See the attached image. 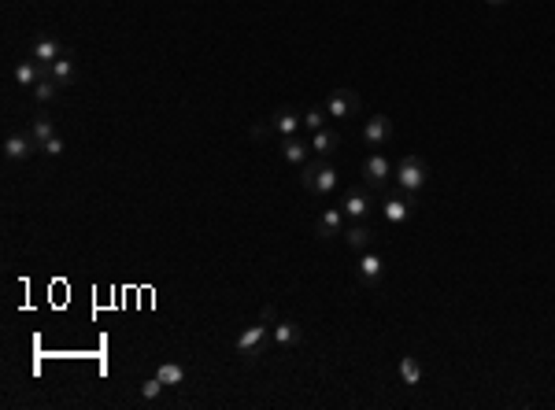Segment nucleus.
Listing matches in <instances>:
<instances>
[{
  "label": "nucleus",
  "mask_w": 555,
  "mask_h": 410,
  "mask_svg": "<svg viewBox=\"0 0 555 410\" xmlns=\"http://www.w3.org/2000/svg\"><path fill=\"white\" fill-rule=\"evenodd\" d=\"M300 185L308 188V193H315V196H326L330 188L337 185V170H333V163H326V159L318 155V159H311V163L304 167Z\"/></svg>",
  "instance_id": "f257e3e1"
},
{
  "label": "nucleus",
  "mask_w": 555,
  "mask_h": 410,
  "mask_svg": "<svg viewBox=\"0 0 555 410\" xmlns=\"http://www.w3.org/2000/svg\"><path fill=\"white\" fill-rule=\"evenodd\" d=\"M426 181H430V167L422 163L418 155H404V159H400V167H397V185L404 188V193H411V196H415Z\"/></svg>",
  "instance_id": "f03ea898"
},
{
  "label": "nucleus",
  "mask_w": 555,
  "mask_h": 410,
  "mask_svg": "<svg viewBox=\"0 0 555 410\" xmlns=\"http://www.w3.org/2000/svg\"><path fill=\"white\" fill-rule=\"evenodd\" d=\"M359 111V96L352 89H333L326 100V115L330 119H348V115Z\"/></svg>",
  "instance_id": "7ed1b4c3"
},
{
  "label": "nucleus",
  "mask_w": 555,
  "mask_h": 410,
  "mask_svg": "<svg viewBox=\"0 0 555 410\" xmlns=\"http://www.w3.org/2000/svg\"><path fill=\"white\" fill-rule=\"evenodd\" d=\"M341 207H344V218L363 222V218L370 214V207H374V196L367 193V188H348V196L341 200Z\"/></svg>",
  "instance_id": "20e7f679"
},
{
  "label": "nucleus",
  "mask_w": 555,
  "mask_h": 410,
  "mask_svg": "<svg viewBox=\"0 0 555 410\" xmlns=\"http://www.w3.org/2000/svg\"><path fill=\"white\" fill-rule=\"evenodd\" d=\"M263 340H267V318H263L259 326H248L237 340H233V351H237V355H256L263 347Z\"/></svg>",
  "instance_id": "39448f33"
},
{
  "label": "nucleus",
  "mask_w": 555,
  "mask_h": 410,
  "mask_svg": "<svg viewBox=\"0 0 555 410\" xmlns=\"http://www.w3.org/2000/svg\"><path fill=\"white\" fill-rule=\"evenodd\" d=\"M34 137H23V134H8L4 137V159L8 163H23V159H30L34 155Z\"/></svg>",
  "instance_id": "423d86ee"
},
{
  "label": "nucleus",
  "mask_w": 555,
  "mask_h": 410,
  "mask_svg": "<svg viewBox=\"0 0 555 410\" xmlns=\"http://www.w3.org/2000/svg\"><path fill=\"white\" fill-rule=\"evenodd\" d=\"M363 178H367L370 188H385V181L392 178V167L385 155H370L367 163H363Z\"/></svg>",
  "instance_id": "0eeeda50"
},
{
  "label": "nucleus",
  "mask_w": 555,
  "mask_h": 410,
  "mask_svg": "<svg viewBox=\"0 0 555 410\" xmlns=\"http://www.w3.org/2000/svg\"><path fill=\"white\" fill-rule=\"evenodd\" d=\"M341 229H344V207H326L323 218H318V226H315V233L323 241H333V237H341Z\"/></svg>",
  "instance_id": "6e6552de"
},
{
  "label": "nucleus",
  "mask_w": 555,
  "mask_h": 410,
  "mask_svg": "<svg viewBox=\"0 0 555 410\" xmlns=\"http://www.w3.org/2000/svg\"><path fill=\"white\" fill-rule=\"evenodd\" d=\"M63 56H70V49H63L56 37H41L37 45H34V52H30V60H37V63H56V60H63Z\"/></svg>",
  "instance_id": "1a4fd4ad"
},
{
  "label": "nucleus",
  "mask_w": 555,
  "mask_h": 410,
  "mask_svg": "<svg viewBox=\"0 0 555 410\" xmlns=\"http://www.w3.org/2000/svg\"><path fill=\"white\" fill-rule=\"evenodd\" d=\"M11 78H15L23 89L26 85H37L41 78H49V63H37V60H26V63H19L15 70H11Z\"/></svg>",
  "instance_id": "9d476101"
},
{
  "label": "nucleus",
  "mask_w": 555,
  "mask_h": 410,
  "mask_svg": "<svg viewBox=\"0 0 555 410\" xmlns=\"http://www.w3.org/2000/svg\"><path fill=\"white\" fill-rule=\"evenodd\" d=\"M304 126V115H297L293 108H282V111H274V119H270V129H278L282 137H297V129Z\"/></svg>",
  "instance_id": "9b49d317"
},
{
  "label": "nucleus",
  "mask_w": 555,
  "mask_h": 410,
  "mask_svg": "<svg viewBox=\"0 0 555 410\" xmlns=\"http://www.w3.org/2000/svg\"><path fill=\"white\" fill-rule=\"evenodd\" d=\"M382 211H385V218H389V222H397V226H400V222H407V218H411V211H415V200H411V193H407V196H389Z\"/></svg>",
  "instance_id": "f8f14e48"
},
{
  "label": "nucleus",
  "mask_w": 555,
  "mask_h": 410,
  "mask_svg": "<svg viewBox=\"0 0 555 410\" xmlns=\"http://www.w3.org/2000/svg\"><path fill=\"white\" fill-rule=\"evenodd\" d=\"M337 144H341V134H337V129H330V126H323V129H315V134H311V152L323 155V159L337 152Z\"/></svg>",
  "instance_id": "ddd939ff"
},
{
  "label": "nucleus",
  "mask_w": 555,
  "mask_h": 410,
  "mask_svg": "<svg viewBox=\"0 0 555 410\" xmlns=\"http://www.w3.org/2000/svg\"><path fill=\"white\" fill-rule=\"evenodd\" d=\"M389 137H392V122L385 119V115L367 119V126H363V141H367V144H385Z\"/></svg>",
  "instance_id": "4468645a"
},
{
  "label": "nucleus",
  "mask_w": 555,
  "mask_h": 410,
  "mask_svg": "<svg viewBox=\"0 0 555 410\" xmlns=\"http://www.w3.org/2000/svg\"><path fill=\"white\" fill-rule=\"evenodd\" d=\"M382 274H385V262H382V255L367 252V255L359 259V281H363V285H378V281H382Z\"/></svg>",
  "instance_id": "2eb2a0df"
},
{
  "label": "nucleus",
  "mask_w": 555,
  "mask_h": 410,
  "mask_svg": "<svg viewBox=\"0 0 555 410\" xmlns=\"http://www.w3.org/2000/svg\"><path fill=\"white\" fill-rule=\"evenodd\" d=\"M300 326L297 321H278L274 326V347H293V344H300Z\"/></svg>",
  "instance_id": "dca6fc26"
},
{
  "label": "nucleus",
  "mask_w": 555,
  "mask_h": 410,
  "mask_svg": "<svg viewBox=\"0 0 555 410\" xmlns=\"http://www.w3.org/2000/svg\"><path fill=\"white\" fill-rule=\"evenodd\" d=\"M49 78L60 85V89H63V85H70V82H75V60H70V56H63V60L49 63Z\"/></svg>",
  "instance_id": "f3484780"
},
{
  "label": "nucleus",
  "mask_w": 555,
  "mask_h": 410,
  "mask_svg": "<svg viewBox=\"0 0 555 410\" xmlns=\"http://www.w3.org/2000/svg\"><path fill=\"white\" fill-rule=\"evenodd\" d=\"M308 155H311V144H304L297 137H285L282 141V159H285V163H304Z\"/></svg>",
  "instance_id": "a211bd4d"
},
{
  "label": "nucleus",
  "mask_w": 555,
  "mask_h": 410,
  "mask_svg": "<svg viewBox=\"0 0 555 410\" xmlns=\"http://www.w3.org/2000/svg\"><path fill=\"white\" fill-rule=\"evenodd\" d=\"M344 241H348V248H352V252H367L370 241H374V233H370L367 226H352V229L344 233Z\"/></svg>",
  "instance_id": "6ab92c4d"
},
{
  "label": "nucleus",
  "mask_w": 555,
  "mask_h": 410,
  "mask_svg": "<svg viewBox=\"0 0 555 410\" xmlns=\"http://www.w3.org/2000/svg\"><path fill=\"white\" fill-rule=\"evenodd\" d=\"M400 380H404V385H411V388L422 385V366H418L415 355H404L400 359Z\"/></svg>",
  "instance_id": "aec40b11"
},
{
  "label": "nucleus",
  "mask_w": 555,
  "mask_h": 410,
  "mask_svg": "<svg viewBox=\"0 0 555 410\" xmlns=\"http://www.w3.org/2000/svg\"><path fill=\"white\" fill-rule=\"evenodd\" d=\"M156 377L163 380L167 388H174V385H182V380H185V370H182L178 362H163V366H159V370H156Z\"/></svg>",
  "instance_id": "412c9836"
},
{
  "label": "nucleus",
  "mask_w": 555,
  "mask_h": 410,
  "mask_svg": "<svg viewBox=\"0 0 555 410\" xmlns=\"http://www.w3.org/2000/svg\"><path fill=\"white\" fill-rule=\"evenodd\" d=\"M56 137V126H52V119H45V115H37L34 119V144L41 148L45 141H52Z\"/></svg>",
  "instance_id": "4be33fe9"
},
{
  "label": "nucleus",
  "mask_w": 555,
  "mask_h": 410,
  "mask_svg": "<svg viewBox=\"0 0 555 410\" xmlns=\"http://www.w3.org/2000/svg\"><path fill=\"white\" fill-rule=\"evenodd\" d=\"M167 385L159 377H149V380H141V399L144 403H152V399H159V392H163Z\"/></svg>",
  "instance_id": "5701e85b"
},
{
  "label": "nucleus",
  "mask_w": 555,
  "mask_h": 410,
  "mask_svg": "<svg viewBox=\"0 0 555 410\" xmlns=\"http://www.w3.org/2000/svg\"><path fill=\"white\" fill-rule=\"evenodd\" d=\"M56 89H60V85H56L52 78H41V82L34 85V96L41 100V104H49V100H56Z\"/></svg>",
  "instance_id": "b1692460"
},
{
  "label": "nucleus",
  "mask_w": 555,
  "mask_h": 410,
  "mask_svg": "<svg viewBox=\"0 0 555 410\" xmlns=\"http://www.w3.org/2000/svg\"><path fill=\"white\" fill-rule=\"evenodd\" d=\"M326 119H330L326 108H311L308 115H304V126H308L311 134H315V129H323V126H326Z\"/></svg>",
  "instance_id": "393cba45"
},
{
  "label": "nucleus",
  "mask_w": 555,
  "mask_h": 410,
  "mask_svg": "<svg viewBox=\"0 0 555 410\" xmlns=\"http://www.w3.org/2000/svg\"><path fill=\"white\" fill-rule=\"evenodd\" d=\"M41 152H45V155H63V141H60V137H52V141L41 144Z\"/></svg>",
  "instance_id": "a878e982"
},
{
  "label": "nucleus",
  "mask_w": 555,
  "mask_h": 410,
  "mask_svg": "<svg viewBox=\"0 0 555 410\" xmlns=\"http://www.w3.org/2000/svg\"><path fill=\"white\" fill-rule=\"evenodd\" d=\"M485 4H492V8H500V4H507V0H485Z\"/></svg>",
  "instance_id": "bb28decb"
}]
</instances>
